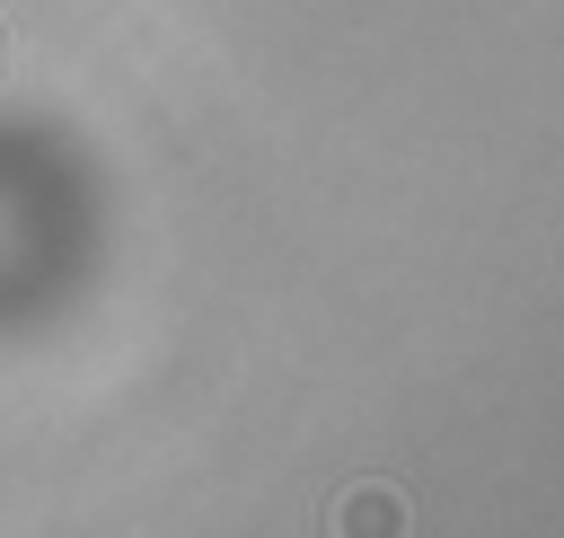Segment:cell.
I'll return each mask as SVG.
<instances>
[{
    "label": "cell",
    "mask_w": 564,
    "mask_h": 538,
    "mask_svg": "<svg viewBox=\"0 0 564 538\" xmlns=\"http://www.w3.org/2000/svg\"><path fill=\"white\" fill-rule=\"evenodd\" d=\"M335 529H344V538H352V529L397 538V529H405V512H397V494H388V485H344V494H335Z\"/></svg>",
    "instance_id": "cell-1"
}]
</instances>
